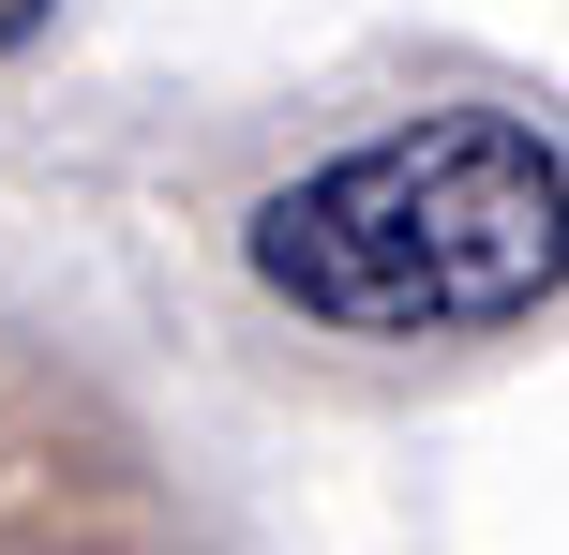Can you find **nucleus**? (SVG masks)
Segmentation results:
<instances>
[{"label": "nucleus", "instance_id": "nucleus-2", "mask_svg": "<svg viewBox=\"0 0 569 555\" xmlns=\"http://www.w3.org/2000/svg\"><path fill=\"white\" fill-rule=\"evenodd\" d=\"M46 16H60V0H0V60H16V46H30Z\"/></svg>", "mask_w": 569, "mask_h": 555}, {"label": "nucleus", "instance_id": "nucleus-1", "mask_svg": "<svg viewBox=\"0 0 569 555\" xmlns=\"http://www.w3.org/2000/svg\"><path fill=\"white\" fill-rule=\"evenodd\" d=\"M555 120L525 106H435L405 136H360L330 166H300L256 196L240 256L284 316L360 330V346H450V330H525L555 300Z\"/></svg>", "mask_w": 569, "mask_h": 555}]
</instances>
